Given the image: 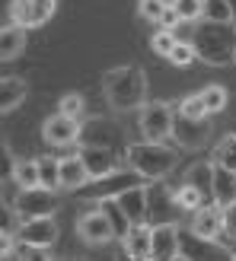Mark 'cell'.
<instances>
[{
  "label": "cell",
  "instance_id": "obj_5",
  "mask_svg": "<svg viewBox=\"0 0 236 261\" xmlns=\"http://www.w3.org/2000/svg\"><path fill=\"white\" fill-rule=\"evenodd\" d=\"M137 127H140L144 140H156V143L173 140L176 115H173V109H169V102H147V106L140 109Z\"/></svg>",
  "mask_w": 236,
  "mask_h": 261
},
{
  "label": "cell",
  "instance_id": "obj_8",
  "mask_svg": "<svg viewBox=\"0 0 236 261\" xmlns=\"http://www.w3.org/2000/svg\"><path fill=\"white\" fill-rule=\"evenodd\" d=\"M77 232L86 245H109L115 239L112 220L106 214V207H93V211H83L77 217Z\"/></svg>",
  "mask_w": 236,
  "mask_h": 261
},
{
  "label": "cell",
  "instance_id": "obj_25",
  "mask_svg": "<svg viewBox=\"0 0 236 261\" xmlns=\"http://www.w3.org/2000/svg\"><path fill=\"white\" fill-rule=\"evenodd\" d=\"M38 175H42V188L61 191V160H55V156H42V160H38Z\"/></svg>",
  "mask_w": 236,
  "mask_h": 261
},
{
  "label": "cell",
  "instance_id": "obj_13",
  "mask_svg": "<svg viewBox=\"0 0 236 261\" xmlns=\"http://www.w3.org/2000/svg\"><path fill=\"white\" fill-rule=\"evenodd\" d=\"M182 255V229L176 223H156L153 226V261H176Z\"/></svg>",
  "mask_w": 236,
  "mask_h": 261
},
{
  "label": "cell",
  "instance_id": "obj_38",
  "mask_svg": "<svg viewBox=\"0 0 236 261\" xmlns=\"http://www.w3.org/2000/svg\"><path fill=\"white\" fill-rule=\"evenodd\" d=\"M0 153H4V181H16V160H13V150H10V143H4L0 147Z\"/></svg>",
  "mask_w": 236,
  "mask_h": 261
},
{
  "label": "cell",
  "instance_id": "obj_41",
  "mask_svg": "<svg viewBox=\"0 0 236 261\" xmlns=\"http://www.w3.org/2000/svg\"><path fill=\"white\" fill-rule=\"evenodd\" d=\"M115 261H134V258H131V255H128V252H122V255H118V258H115Z\"/></svg>",
  "mask_w": 236,
  "mask_h": 261
},
{
  "label": "cell",
  "instance_id": "obj_6",
  "mask_svg": "<svg viewBox=\"0 0 236 261\" xmlns=\"http://www.w3.org/2000/svg\"><path fill=\"white\" fill-rule=\"evenodd\" d=\"M13 211L19 214V220H38V217H55L58 214V194L48 188H19Z\"/></svg>",
  "mask_w": 236,
  "mask_h": 261
},
{
  "label": "cell",
  "instance_id": "obj_21",
  "mask_svg": "<svg viewBox=\"0 0 236 261\" xmlns=\"http://www.w3.org/2000/svg\"><path fill=\"white\" fill-rule=\"evenodd\" d=\"M26 96H29V86H26V80H19V76H4V83H0V112L10 115L13 109H19Z\"/></svg>",
  "mask_w": 236,
  "mask_h": 261
},
{
  "label": "cell",
  "instance_id": "obj_37",
  "mask_svg": "<svg viewBox=\"0 0 236 261\" xmlns=\"http://www.w3.org/2000/svg\"><path fill=\"white\" fill-rule=\"evenodd\" d=\"M13 258H16V261H55L48 249H35V245H19Z\"/></svg>",
  "mask_w": 236,
  "mask_h": 261
},
{
  "label": "cell",
  "instance_id": "obj_15",
  "mask_svg": "<svg viewBox=\"0 0 236 261\" xmlns=\"http://www.w3.org/2000/svg\"><path fill=\"white\" fill-rule=\"evenodd\" d=\"M188 229L195 232V236H201V239H217L220 232H224V207H217L214 201L198 207V211L192 214Z\"/></svg>",
  "mask_w": 236,
  "mask_h": 261
},
{
  "label": "cell",
  "instance_id": "obj_27",
  "mask_svg": "<svg viewBox=\"0 0 236 261\" xmlns=\"http://www.w3.org/2000/svg\"><path fill=\"white\" fill-rule=\"evenodd\" d=\"M201 99H204V106H207V112H211V115H220V112L227 109V102H230V93H227L224 86L211 83V86L201 89Z\"/></svg>",
  "mask_w": 236,
  "mask_h": 261
},
{
  "label": "cell",
  "instance_id": "obj_9",
  "mask_svg": "<svg viewBox=\"0 0 236 261\" xmlns=\"http://www.w3.org/2000/svg\"><path fill=\"white\" fill-rule=\"evenodd\" d=\"M61 229L55 223V217H38V220H19L16 242L19 245H35V249H51L58 242Z\"/></svg>",
  "mask_w": 236,
  "mask_h": 261
},
{
  "label": "cell",
  "instance_id": "obj_34",
  "mask_svg": "<svg viewBox=\"0 0 236 261\" xmlns=\"http://www.w3.org/2000/svg\"><path fill=\"white\" fill-rule=\"evenodd\" d=\"M204 19L211 22H233V10L227 0H204Z\"/></svg>",
  "mask_w": 236,
  "mask_h": 261
},
{
  "label": "cell",
  "instance_id": "obj_36",
  "mask_svg": "<svg viewBox=\"0 0 236 261\" xmlns=\"http://www.w3.org/2000/svg\"><path fill=\"white\" fill-rule=\"evenodd\" d=\"M169 61H173L176 67H188V64L198 61V51H195L192 42H176V48H173V55H169Z\"/></svg>",
  "mask_w": 236,
  "mask_h": 261
},
{
  "label": "cell",
  "instance_id": "obj_17",
  "mask_svg": "<svg viewBox=\"0 0 236 261\" xmlns=\"http://www.w3.org/2000/svg\"><path fill=\"white\" fill-rule=\"evenodd\" d=\"M89 181H93V178H89L80 153H77V156H64V160H61V191L77 194L80 188H86Z\"/></svg>",
  "mask_w": 236,
  "mask_h": 261
},
{
  "label": "cell",
  "instance_id": "obj_31",
  "mask_svg": "<svg viewBox=\"0 0 236 261\" xmlns=\"http://www.w3.org/2000/svg\"><path fill=\"white\" fill-rule=\"evenodd\" d=\"M176 115H185V118H207V106H204V99H201V93H192V96H185L176 106Z\"/></svg>",
  "mask_w": 236,
  "mask_h": 261
},
{
  "label": "cell",
  "instance_id": "obj_26",
  "mask_svg": "<svg viewBox=\"0 0 236 261\" xmlns=\"http://www.w3.org/2000/svg\"><path fill=\"white\" fill-rule=\"evenodd\" d=\"M106 207V214H109V220H112V229H115V239H128V232L134 229V223H131V217L122 211V207H118V201H106L102 204Z\"/></svg>",
  "mask_w": 236,
  "mask_h": 261
},
{
  "label": "cell",
  "instance_id": "obj_39",
  "mask_svg": "<svg viewBox=\"0 0 236 261\" xmlns=\"http://www.w3.org/2000/svg\"><path fill=\"white\" fill-rule=\"evenodd\" d=\"M224 236L230 242H236V204L233 207H224Z\"/></svg>",
  "mask_w": 236,
  "mask_h": 261
},
{
  "label": "cell",
  "instance_id": "obj_19",
  "mask_svg": "<svg viewBox=\"0 0 236 261\" xmlns=\"http://www.w3.org/2000/svg\"><path fill=\"white\" fill-rule=\"evenodd\" d=\"M214 166H217V163H214ZM211 201H214L217 207H233V204H236V172H233V169H224V166L214 169Z\"/></svg>",
  "mask_w": 236,
  "mask_h": 261
},
{
  "label": "cell",
  "instance_id": "obj_24",
  "mask_svg": "<svg viewBox=\"0 0 236 261\" xmlns=\"http://www.w3.org/2000/svg\"><path fill=\"white\" fill-rule=\"evenodd\" d=\"M173 198H176V207H179V211H188V214H195L198 207H204V204H207V198H204V194H201L198 188L185 185V181H182V185L173 191Z\"/></svg>",
  "mask_w": 236,
  "mask_h": 261
},
{
  "label": "cell",
  "instance_id": "obj_20",
  "mask_svg": "<svg viewBox=\"0 0 236 261\" xmlns=\"http://www.w3.org/2000/svg\"><path fill=\"white\" fill-rule=\"evenodd\" d=\"M125 252L134 258V261H147L150 252H153V223H140L128 232V239L122 242Z\"/></svg>",
  "mask_w": 236,
  "mask_h": 261
},
{
  "label": "cell",
  "instance_id": "obj_22",
  "mask_svg": "<svg viewBox=\"0 0 236 261\" xmlns=\"http://www.w3.org/2000/svg\"><path fill=\"white\" fill-rule=\"evenodd\" d=\"M26 51V29L16 22H7L4 25V35H0V58L4 61H16Z\"/></svg>",
  "mask_w": 236,
  "mask_h": 261
},
{
  "label": "cell",
  "instance_id": "obj_43",
  "mask_svg": "<svg viewBox=\"0 0 236 261\" xmlns=\"http://www.w3.org/2000/svg\"><path fill=\"white\" fill-rule=\"evenodd\" d=\"M61 261H86V258H77V255H74V258H61Z\"/></svg>",
  "mask_w": 236,
  "mask_h": 261
},
{
  "label": "cell",
  "instance_id": "obj_11",
  "mask_svg": "<svg viewBox=\"0 0 236 261\" xmlns=\"http://www.w3.org/2000/svg\"><path fill=\"white\" fill-rule=\"evenodd\" d=\"M211 121L207 118H185V115H176V127H173V140L182 150H201L207 140H211Z\"/></svg>",
  "mask_w": 236,
  "mask_h": 261
},
{
  "label": "cell",
  "instance_id": "obj_1",
  "mask_svg": "<svg viewBox=\"0 0 236 261\" xmlns=\"http://www.w3.org/2000/svg\"><path fill=\"white\" fill-rule=\"evenodd\" d=\"M102 96L115 112H134L147 106V70L140 64H122L102 76Z\"/></svg>",
  "mask_w": 236,
  "mask_h": 261
},
{
  "label": "cell",
  "instance_id": "obj_18",
  "mask_svg": "<svg viewBox=\"0 0 236 261\" xmlns=\"http://www.w3.org/2000/svg\"><path fill=\"white\" fill-rule=\"evenodd\" d=\"M80 147H112L115 150V127L106 118H89L80 127Z\"/></svg>",
  "mask_w": 236,
  "mask_h": 261
},
{
  "label": "cell",
  "instance_id": "obj_45",
  "mask_svg": "<svg viewBox=\"0 0 236 261\" xmlns=\"http://www.w3.org/2000/svg\"><path fill=\"white\" fill-rule=\"evenodd\" d=\"M147 261H153V258H147Z\"/></svg>",
  "mask_w": 236,
  "mask_h": 261
},
{
  "label": "cell",
  "instance_id": "obj_30",
  "mask_svg": "<svg viewBox=\"0 0 236 261\" xmlns=\"http://www.w3.org/2000/svg\"><path fill=\"white\" fill-rule=\"evenodd\" d=\"M16 185L19 188H38V185H42L38 160H19V166H16Z\"/></svg>",
  "mask_w": 236,
  "mask_h": 261
},
{
  "label": "cell",
  "instance_id": "obj_10",
  "mask_svg": "<svg viewBox=\"0 0 236 261\" xmlns=\"http://www.w3.org/2000/svg\"><path fill=\"white\" fill-rule=\"evenodd\" d=\"M80 127L83 121H77V118H67V115H48L45 124H42V137L45 143H51V147H74V143H80Z\"/></svg>",
  "mask_w": 236,
  "mask_h": 261
},
{
  "label": "cell",
  "instance_id": "obj_32",
  "mask_svg": "<svg viewBox=\"0 0 236 261\" xmlns=\"http://www.w3.org/2000/svg\"><path fill=\"white\" fill-rule=\"evenodd\" d=\"M176 32H169V29H156L153 38H150V48H153V55H160L169 61V55H173V48H176Z\"/></svg>",
  "mask_w": 236,
  "mask_h": 261
},
{
  "label": "cell",
  "instance_id": "obj_29",
  "mask_svg": "<svg viewBox=\"0 0 236 261\" xmlns=\"http://www.w3.org/2000/svg\"><path fill=\"white\" fill-rule=\"evenodd\" d=\"M214 163L236 172V134H227V137L214 147Z\"/></svg>",
  "mask_w": 236,
  "mask_h": 261
},
{
  "label": "cell",
  "instance_id": "obj_7",
  "mask_svg": "<svg viewBox=\"0 0 236 261\" xmlns=\"http://www.w3.org/2000/svg\"><path fill=\"white\" fill-rule=\"evenodd\" d=\"M58 10V0H10V22L22 29H38L45 25Z\"/></svg>",
  "mask_w": 236,
  "mask_h": 261
},
{
  "label": "cell",
  "instance_id": "obj_47",
  "mask_svg": "<svg viewBox=\"0 0 236 261\" xmlns=\"http://www.w3.org/2000/svg\"><path fill=\"white\" fill-rule=\"evenodd\" d=\"M233 134H236V130H233Z\"/></svg>",
  "mask_w": 236,
  "mask_h": 261
},
{
  "label": "cell",
  "instance_id": "obj_35",
  "mask_svg": "<svg viewBox=\"0 0 236 261\" xmlns=\"http://www.w3.org/2000/svg\"><path fill=\"white\" fill-rule=\"evenodd\" d=\"M83 109H86V102H83L80 93H67V96H61V102H58V112L67 115V118H77V121L83 118Z\"/></svg>",
  "mask_w": 236,
  "mask_h": 261
},
{
  "label": "cell",
  "instance_id": "obj_2",
  "mask_svg": "<svg viewBox=\"0 0 236 261\" xmlns=\"http://www.w3.org/2000/svg\"><path fill=\"white\" fill-rule=\"evenodd\" d=\"M192 45L198 51V61L211 64V67L236 64V25L233 22L201 19L195 35H192Z\"/></svg>",
  "mask_w": 236,
  "mask_h": 261
},
{
  "label": "cell",
  "instance_id": "obj_42",
  "mask_svg": "<svg viewBox=\"0 0 236 261\" xmlns=\"http://www.w3.org/2000/svg\"><path fill=\"white\" fill-rule=\"evenodd\" d=\"M230 4V10H233V22H236V0H227Z\"/></svg>",
  "mask_w": 236,
  "mask_h": 261
},
{
  "label": "cell",
  "instance_id": "obj_40",
  "mask_svg": "<svg viewBox=\"0 0 236 261\" xmlns=\"http://www.w3.org/2000/svg\"><path fill=\"white\" fill-rule=\"evenodd\" d=\"M182 19H179V13L173 10V4H169V10L163 13V19H160V29H169V32H176V25H179Z\"/></svg>",
  "mask_w": 236,
  "mask_h": 261
},
{
  "label": "cell",
  "instance_id": "obj_33",
  "mask_svg": "<svg viewBox=\"0 0 236 261\" xmlns=\"http://www.w3.org/2000/svg\"><path fill=\"white\" fill-rule=\"evenodd\" d=\"M166 10H169V0H137V16L147 22H160Z\"/></svg>",
  "mask_w": 236,
  "mask_h": 261
},
{
  "label": "cell",
  "instance_id": "obj_4",
  "mask_svg": "<svg viewBox=\"0 0 236 261\" xmlns=\"http://www.w3.org/2000/svg\"><path fill=\"white\" fill-rule=\"evenodd\" d=\"M137 185H147V178L137 175L134 169H118V172H112L106 178H93L86 188L77 191V198H80V201H99V204H106V201L122 198L125 191L137 188Z\"/></svg>",
  "mask_w": 236,
  "mask_h": 261
},
{
  "label": "cell",
  "instance_id": "obj_12",
  "mask_svg": "<svg viewBox=\"0 0 236 261\" xmlns=\"http://www.w3.org/2000/svg\"><path fill=\"white\" fill-rule=\"evenodd\" d=\"M182 255L192 261H236L233 252L217 245V239H201L192 229H182Z\"/></svg>",
  "mask_w": 236,
  "mask_h": 261
},
{
  "label": "cell",
  "instance_id": "obj_28",
  "mask_svg": "<svg viewBox=\"0 0 236 261\" xmlns=\"http://www.w3.org/2000/svg\"><path fill=\"white\" fill-rule=\"evenodd\" d=\"M173 10L179 13L182 22H201L204 19V0H169Z\"/></svg>",
  "mask_w": 236,
  "mask_h": 261
},
{
  "label": "cell",
  "instance_id": "obj_16",
  "mask_svg": "<svg viewBox=\"0 0 236 261\" xmlns=\"http://www.w3.org/2000/svg\"><path fill=\"white\" fill-rule=\"evenodd\" d=\"M118 207L131 217V223L140 226V223H150V194H147V185H137V188H131L125 191L122 198H115Z\"/></svg>",
  "mask_w": 236,
  "mask_h": 261
},
{
  "label": "cell",
  "instance_id": "obj_44",
  "mask_svg": "<svg viewBox=\"0 0 236 261\" xmlns=\"http://www.w3.org/2000/svg\"><path fill=\"white\" fill-rule=\"evenodd\" d=\"M176 261H192V258H185V255H179V258H176Z\"/></svg>",
  "mask_w": 236,
  "mask_h": 261
},
{
  "label": "cell",
  "instance_id": "obj_3",
  "mask_svg": "<svg viewBox=\"0 0 236 261\" xmlns=\"http://www.w3.org/2000/svg\"><path fill=\"white\" fill-rule=\"evenodd\" d=\"M125 160H128V169H134V172L144 175L147 181H163L179 166V153L169 147V143L134 140V143L125 147Z\"/></svg>",
  "mask_w": 236,
  "mask_h": 261
},
{
  "label": "cell",
  "instance_id": "obj_46",
  "mask_svg": "<svg viewBox=\"0 0 236 261\" xmlns=\"http://www.w3.org/2000/svg\"><path fill=\"white\" fill-rule=\"evenodd\" d=\"M233 258H236V252H233Z\"/></svg>",
  "mask_w": 236,
  "mask_h": 261
},
{
  "label": "cell",
  "instance_id": "obj_23",
  "mask_svg": "<svg viewBox=\"0 0 236 261\" xmlns=\"http://www.w3.org/2000/svg\"><path fill=\"white\" fill-rule=\"evenodd\" d=\"M214 160L211 163H195V166H188V172H185V185H192V188H198L204 198H211V188H214Z\"/></svg>",
  "mask_w": 236,
  "mask_h": 261
},
{
  "label": "cell",
  "instance_id": "obj_14",
  "mask_svg": "<svg viewBox=\"0 0 236 261\" xmlns=\"http://www.w3.org/2000/svg\"><path fill=\"white\" fill-rule=\"evenodd\" d=\"M80 160L86 166L89 178H106V175H112V172L122 169L118 153L112 147H80Z\"/></svg>",
  "mask_w": 236,
  "mask_h": 261
}]
</instances>
